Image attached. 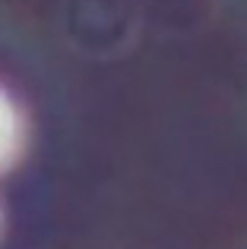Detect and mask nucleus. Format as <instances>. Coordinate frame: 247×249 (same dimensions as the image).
I'll return each mask as SVG.
<instances>
[{
  "label": "nucleus",
  "mask_w": 247,
  "mask_h": 249,
  "mask_svg": "<svg viewBox=\"0 0 247 249\" xmlns=\"http://www.w3.org/2000/svg\"><path fill=\"white\" fill-rule=\"evenodd\" d=\"M22 148V117L16 104L0 89V167H6Z\"/></svg>",
  "instance_id": "f257e3e1"
}]
</instances>
